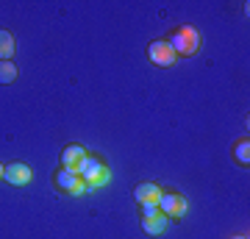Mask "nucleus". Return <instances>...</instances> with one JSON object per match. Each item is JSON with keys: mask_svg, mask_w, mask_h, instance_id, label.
<instances>
[{"mask_svg": "<svg viewBox=\"0 0 250 239\" xmlns=\"http://www.w3.org/2000/svg\"><path fill=\"white\" fill-rule=\"evenodd\" d=\"M78 175L83 178V184L89 186V192L95 189H103V186L111 184V170L106 167V161L98 159V156H86V161L81 164Z\"/></svg>", "mask_w": 250, "mask_h": 239, "instance_id": "f257e3e1", "label": "nucleus"}, {"mask_svg": "<svg viewBox=\"0 0 250 239\" xmlns=\"http://www.w3.org/2000/svg\"><path fill=\"white\" fill-rule=\"evenodd\" d=\"M167 42H170V47L175 50V56H195L197 50H200L203 39H200V34H197L192 25H181Z\"/></svg>", "mask_w": 250, "mask_h": 239, "instance_id": "f03ea898", "label": "nucleus"}, {"mask_svg": "<svg viewBox=\"0 0 250 239\" xmlns=\"http://www.w3.org/2000/svg\"><path fill=\"white\" fill-rule=\"evenodd\" d=\"M187 197L181 195L178 189H164L159 197V212L167 217V220H181V217H187Z\"/></svg>", "mask_w": 250, "mask_h": 239, "instance_id": "7ed1b4c3", "label": "nucleus"}, {"mask_svg": "<svg viewBox=\"0 0 250 239\" xmlns=\"http://www.w3.org/2000/svg\"><path fill=\"white\" fill-rule=\"evenodd\" d=\"M53 184L59 192H67L72 197H83L89 192V186L83 184V178L75 173V170H67V167H59V173L53 175Z\"/></svg>", "mask_w": 250, "mask_h": 239, "instance_id": "20e7f679", "label": "nucleus"}, {"mask_svg": "<svg viewBox=\"0 0 250 239\" xmlns=\"http://www.w3.org/2000/svg\"><path fill=\"white\" fill-rule=\"evenodd\" d=\"M147 59L156 67H172V64L178 62V56H175V50L170 47L167 39H156V42L147 44Z\"/></svg>", "mask_w": 250, "mask_h": 239, "instance_id": "39448f33", "label": "nucleus"}, {"mask_svg": "<svg viewBox=\"0 0 250 239\" xmlns=\"http://www.w3.org/2000/svg\"><path fill=\"white\" fill-rule=\"evenodd\" d=\"M3 181L11 186H28L34 181V170L22 164V161H14V164H6V173H3Z\"/></svg>", "mask_w": 250, "mask_h": 239, "instance_id": "423d86ee", "label": "nucleus"}, {"mask_svg": "<svg viewBox=\"0 0 250 239\" xmlns=\"http://www.w3.org/2000/svg\"><path fill=\"white\" fill-rule=\"evenodd\" d=\"M86 156H89V151H86L83 145H75V142H72V145H64L62 148V167L78 173L81 164L86 161Z\"/></svg>", "mask_w": 250, "mask_h": 239, "instance_id": "0eeeda50", "label": "nucleus"}, {"mask_svg": "<svg viewBox=\"0 0 250 239\" xmlns=\"http://www.w3.org/2000/svg\"><path fill=\"white\" fill-rule=\"evenodd\" d=\"M161 192H164V186H159L156 181H142V184L134 186V200H136L139 206H145V203H159Z\"/></svg>", "mask_w": 250, "mask_h": 239, "instance_id": "6e6552de", "label": "nucleus"}, {"mask_svg": "<svg viewBox=\"0 0 250 239\" xmlns=\"http://www.w3.org/2000/svg\"><path fill=\"white\" fill-rule=\"evenodd\" d=\"M167 217L161 212H153V214H142V228L145 234H150V237H159V234H164L167 231Z\"/></svg>", "mask_w": 250, "mask_h": 239, "instance_id": "1a4fd4ad", "label": "nucleus"}, {"mask_svg": "<svg viewBox=\"0 0 250 239\" xmlns=\"http://www.w3.org/2000/svg\"><path fill=\"white\" fill-rule=\"evenodd\" d=\"M233 161H236L239 167H248V164H250V139H248V136L233 145Z\"/></svg>", "mask_w": 250, "mask_h": 239, "instance_id": "9d476101", "label": "nucleus"}, {"mask_svg": "<svg viewBox=\"0 0 250 239\" xmlns=\"http://www.w3.org/2000/svg\"><path fill=\"white\" fill-rule=\"evenodd\" d=\"M14 56V36L9 31H0V62H11Z\"/></svg>", "mask_w": 250, "mask_h": 239, "instance_id": "9b49d317", "label": "nucleus"}, {"mask_svg": "<svg viewBox=\"0 0 250 239\" xmlns=\"http://www.w3.org/2000/svg\"><path fill=\"white\" fill-rule=\"evenodd\" d=\"M14 81H17V64L0 62V84H14Z\"/></svg>", "mask_w": 250, "mask_h": 239, "instance_id": "f8f14e48", "label": "nucleus"}, {"mask_svg": "<svg viewBox=\"0 0 250 239\" xmlns=\"http://www.w3.org/2000/svg\"><path fill=\"white\" fill-rule=\"evenodd\" d=\"M3 173H6V164H0V181H3Z\"/></svg>", "mask_w": 250, "mask_h": 239, "instance_id": "ddd939ff", "label": "nucleus"}, {"mask_svg": "<svg viewBox=\"0 0 250 239\" xmlns=\"http://www.w3.org/2000/svg\"><path fill=\"white\" fill-rule=\"evenodd\" d=\"M231 239H248V237H231Z\"/></svg>", "mask_w": 250, "mask_h": 239, "instance_id": "4468645a", "label": "nucleus"}]
</instances>
